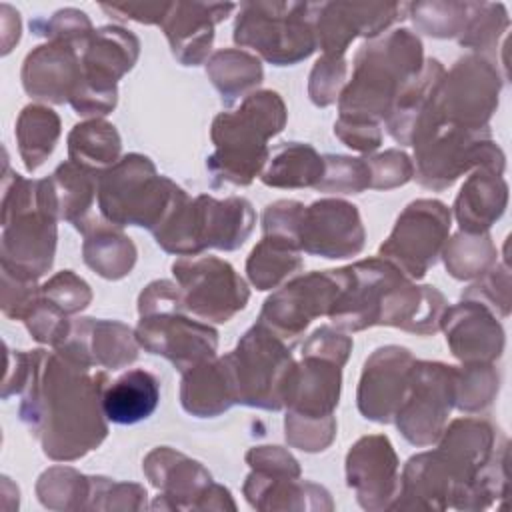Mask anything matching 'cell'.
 <instances>
[{
	"label": "cell",
	"mask_w": 512,
	"mask_h": 512,
	"mask_svg": "<svg viewBox=\"0 0 512 512\" xmlns=\"http://www.w3.org/2000/svg\"><path fill=\"white\" fill-rule=\"evenodd\" d=\"M108 384L106 372H92L58 350L30 352V374L18 414L48 458L78 460L102 444L108 434L102 410Z\"/></svg>",
	"instance_id": "obj_1"
},
{
	"label": "cell",
	"mask_w": 512,
	"mask_h": 512,
	"mask_svg": "<svg viewBox=\"0 0 512 512\" xmlns=\"http://www.w3.org/2000/svg\"><path fill=\"white\" fill-rule=\"evenodd\" d=\"M422 66V42L408 28L366 40L354 56L352 78L338 96L340 116L380 124L388 118L400 90L420 74Z\"/></svg>",
	"instance_id": "obj_2"
},
{
	"label": "cell",
	"mask_w": 512,
	"mask_h": 512,
	"mask_svg": "<svg viewBox=\"0 0 512 512\" xmlns=\"http://www.w3.org/2000/svg\"><path fill=\"white\" fill-rule=\"evenodd\" d=\"M286 104L274 90L248 94L232 112H220L210 130L216 150L206 168L212 186H248L268 160V140L286 126Z\"/></svg>",
	"instance_id": "obj_3"
},
{
	"label": "cell",
	"mask_w": 512,
	"mask_h": 512,
	"mask_svg": "<svg viewBox=\"0 0 512 512\" xmlns=\"http://www.w3.org/2000/svg\"><path fill=\"white\" fill-rule=\"evenodd\" d=\"M56 220L40 206L38 180L8 172L2 180V270L38 280L54 262Z\"/></svg>",
	"instance_id": "obj_4"
},
{
	"label": "cell",
	"mask_w": 512,
	"mask_h": 512,
	"mask_svg": "<svg viewBox=\"0 0 512 512\" xmlns=\"http://www.w3.org/2000/svg\"><path fill=\"white\" fill-rule=\"evenodd\" d=\"M186 192L156 172L144 154H126L98 176L100 214L116 226L154 232Z\"/></svg>",
	"instance_id": "obj_5"
},
{
	"label": "cell",
	"mask_w": 512,
	"mask_h": 512,
	"mask_svg": "<svg viewBox=\"0 0 512 512\" xmlns=\"http://www.w3.org/2000/svg\"><path fill=\"white\" fill-rule=\"evenodd\" d=\"M414 146V178L428 190H444L452 186L464 172L486 168L502 174L506 156L492 140L490 126L464 128L448 122H436L416 132Z\"/></svg>",
	"instance_id": "obj_6"
},
{
	"label": "cell",
	"mask_w": 512,
	"mask_h": 512,
	"mask_svg": "<svg viewBox=\"0 0 512 512\" xmlns=\"http://www.w3.org/2000/svg\"><path fill=\"white\" fill-rule=\"evenodd\" d=\"M316 2H244L234 22V42L274 66H292L316 48Z\"/></svg>",
	"instance_id": "obj_7"
},
{
	"label": "cell",
	"mask_w": 512,
	"mask_h": 512,
	"mask_svg": "<svg viewBox=\"0 0 512 512\" xmlns=\"http://www.w3.org/2000/svg\"><path fill=\"white\" fill-rule=\"evenodd\" d=\"M232 370L238 404L280 410L294 372V358L288 344L262 324L248 328L236 348L226 354Z\"/></svg>",
	"instance_id": "obj_8"
},
{
	"label": "cell",
	"mask_w": 512,
	"mask_h": 512,
	"mask_svg": "<svg viewBox=\"0 0 512 512\" xmlns=\"http://www.w3.org/2000/svg\"><path fill=\"white\" fill-rule=\"evenodd\" d=\"M500 90L502 78L498 66L490 58L470 54L456 60L454 66L444 72L434 100L418 120L414 134L436 122H448L464 128H486L498 108Z\"/></svg>",
	"instance_id": "obj_9"
},
{
	"label": "cell",
	"mask_w": 512,
	"mask_h": 512,
	"mask_svg": "<svg viewBox=\"0 0 512 512\" xmlns=\"http://www.w3.org/2000/svg\"><path fill=\"white\" fill-rule=\"evenodd\" d=\"M140 54V40L122 26L94 30L80 52L82 80L68 102L80 116H104L118 100V80L132 70Z\"/></svg>",
	"instance_id": "obj_10"
},
{
	"label": "cell",
	"mask_w": 512,
	"mask_h": 512,
	"mask_svg": "<svg viewBox=\"0 0 512 512\" xmlns=\"http://www.w3.org/2000/svg\"><path fill=\"white\" fill-rule=\"evenodd\" d=\"M142 470L158 488L152 508L160 510H236L228 488L216 484L196 460L170 446H158L144 458Z\"/></svg>",
	"instance_id": "obj_11"
},
{
	"label": "cell",
	"mask_w": 512,
	"mask_h": 512,
	"mask_svg": "<svg viewBox=\"0 0 512 512\" xmlns=\"http://www.w3.org/2000/svg\"><path fill=\"white\" fill-rule=\"evenodd\" d=\"M450 208L432 198L410 202L380 244L378 256L392 262L410 280L426 276L436 264L450 232Z\"/></svg>",
	"instance_id": "obj_12"
},
{
	"label": "cell",
	"mask_w": 512,
	"mask_h": 512,
	"mask_svg": "<svg viewBox=\"0 0 512 512\" xmlns=\"http://www.w3.org/2000/svg\"><path fill=\"white\" fill-rule=\"evenodd\" d=\"M184 310L200 320L224 324L248 302L246 282L232 264L216 256H184L172 264Z\"/></svg>",
	"instance_id": "obj_13"
},
{
	"label": "cell",
	"mask_w": 512,
	"mask_h": 512,
	"mask_svg": "<svg viewBox=\"0 0 512 512\" xmlns=\"http://www.w3.org/2000/svg\"><path fill=\"white\" fill-rule=\"evenodd\" d=\"M454 370L444 362L414 360L408 392L394 416L410 444L424 448L440 438L454 408Z\"/></svg>",
	"instance_id": "obj_14"
},
{
	"label": "cell",
	"mask_w": 512,
	"mask_h": 512,
	"mask_svg": "<svg viewBox=\"0 0 512 512\" xmlns=\"http://www.w3.org/2000/svg\"><path fill=\"white\" fill-rule=\"evenodd\" d=\"M344 282L346 266L296 276L264 300L258 324L266 326L288 344L296 340L314 318L328 316Z\"/></svg>",
	"instance_id": "obj_15"
},
{
	"label": "cell",
	"mask_w": 512,
	"mask_h": 512,
	"mask_svg": "<svg viewBox=\"0 0 512 512\" xmlns=\"http://www.w3.org/2000/svg\"><path fill=\"white\" fill-rule=\"evenodd\" d=\"M134 334L140 348L164 356L180 374L214 358L218 348V332L184 316V304H170L142 314Z\"/></svg>",
	"instance_id": "obj_16"
},
{
	"label": "cell",
	"mask_w": 512,
	"mask_h": 512,
	"mask_svg": "<svg viewBox=\"0 0 512 512\" xmlns=\"http://www.w3.org/2000/svg\"><path fill=\"white\" fill-rule=\"evenodd\" d=\"M402 276L406 274L400 268L380 256L346 266V282L328 318L336 328L348 332L378 326L384 298Z\"/></svg>",
	"instance_id": "obj_17"
},
{
	"label": "cell",
	"mask_w": 512,
	"mask_h": 512,
	"mask_svg": "<svg viewBox=\"0 0 512 512\" xmlns=\"http://www.w3.org/2000/svg\"><path fill=\"white\" fill-rule=\"evenodd\" d=\"M398 468L388 436H362L346 454V484L364 510H392L400 494Z\"/></svg>",
	"instance_id": "obj_18"
},
{
	"label": "cell",
	"mask_w": 512,
	"mask_h": 512,
	"mask_svg": "<svg viewBox=\"0 0 512 512\" xmlns=\"http://www.w3.org/2000/svg\"><path fill=\"white\" fill-rule=\"evenodd\" d=\"M364 226L354 204L340 198H322L304 206L298 248L322 258H350L364 248Z\"/></svg>",
	"instance_id": "obj_19"
},
{
	"label": "cell",
	"mask_w": 512,
	"mask_h": 512,
	"mask_svg": "<svg viewBox=\"0 0 512 512\" xmlns=\"http://www.w3.org/2000/svg\"><path fill=\"white\" fill-rule=\"evenodd\" d=\"M414 356L404 346H380L364 362L356 404L366 420L388 424L408 392Z\"/></svg>",
	"instance_id": "obj_20"
},
{
	"label": "cell",
	"mask_w": 512,
	"mask_h": 512,
	"mask_svg": "<svg viewBox=\"0 0 512 512\" xmlns=\"http://www.w3.org/2000/svg\"><path fill=\"white\" fill-rule=\"evenodd\" d=\"M438 442L440 454L446 458L458 482V496L454 498L452 508L466 510L468 496L480 474L486 470L498 448L506 442L500 438L498 430L488 420L482 418H456L444 426Z\"/></svg>",
	"instance_id": "obj_21"
},
{
	"label": "cell",
	"mask_w": 512,
	"mask_h": 512,
	"mask_svg": "<svg viewBox=\"0 0 512 512\" xmlns=\"http://www.w3.org/2000/svg\"><path fill=\"white\" fill-rule=\"evenodd\" d=\"M408 4H358V2H320L316 16V42L324 54L344 56L356 36L376 38L402 20Z\"/></svg>",
	"instance_id": "obj_22"
},
{
	"label": "cell",
	"mask_w": 512,
	"mask_h": 512,
	"mask_svg": "<svg viewBox=\"0 0 512 512\" xmlns=\"http://www.w3.org/2000/svg\"><path fill=\"white\" fill-rule=\"evenodd\" d=\"M138 348L134 330L124 322L76 318L68 338L54 350L88 368L118 370L138 358Z\"/></svg>",
	"instance_id": "obj_23"
},
{
	"label": "cell",
	"mask_w": 512,
	"mask_h": 512,
	"mask_svg": "<svg viewBox=\"0 0 512 512\" xmlns=\"http://www.w3.org/2000/svg\"><path fill=\"white\" fill-rule=\"evenodd\" d=\"M440 330L446 334L450 352L464 364L494 362L502 356L504 328L498 316L480 302L462 298V302L448 306Z\"/></svg>",
	"instance_id": "obj_24"
},
{
	"label": "cell",
	"mask_w": 512,
	"mask_h": 512,
	"mask_svg": "<svg viewBox=\"0 0 512 512\" xmlns=\"http://www.w3.org/2000/svg\"><path fill=\"white\" fill-rule=\"evenodd\" d=\"M342 366L334 360L302 354L286 390V416L306 420H330L340 400Z\"/></svg>",
	"instance_id": "obj_25"
},
{
	"label": "cell",
	"mask_w": 512,
	"mask_h": 512,
	"mask_svg": "<svg viewBox=\"0 0 512 512\" xmlns=\"http://www.w3.org/2000/svg\"><path fill=\"white\" fill-rule=\"evenodd\" d=\"M234 8L232 2H170L160 26L176 60L184 66L202 64L214 42V24Z\"/></svg>",
	"instance_id": "obj_26"
},
{
	"label": "cell",
	"mask_w": 512,
	"mask_h": 512,
	"mask_svg": "<svg viewBox=\"0 0 512 512\" xmlns=\"http://www.w3.org/2000/svg\"><path fill=\"white\" fill-rule=\"evenodd\" d=\"M82 80L80 50L64 42L36 46L24 60L22 86L38 100L64 104L76 94Z\"/></svg>",
	"instance_id": "obj_27"
},
{
	"label": "cell",
	"mask_w": 512,
	"mask_h": 512,
	"mask_svg": "<svg viewBox=\"0 0 512 512\" xmlns=\"http://www.w3.org/2000/svg\"><path fill=\"white\" fill-rule=\"evenodd\" d=\"M192 222L198 254L206 248L236 250L250 236L256 214L252 204L242 196L216 200L200 194L192 200Z\"/></svg>",
	"instance_id": "obj_28"
},
{
	"label": "cell",
	"mask_w": 512,
	"mask_h": 512,
	"mask_svg": "<svg viewBox=\"0 0 512 512\" xmlns=\"http://www.w3.org/2000/svg\"><path fill=\"white\" fill-rule=\"evenodd\" d=\"M458 496V482L440 450H428L412 456L400 478V494L392 510L422 508L446 510L452 508Z\"/></svg>",
	"instance_id": "obj_29"
},
{
	"label": "cell",
	"mask_w": 512,
	"mask_h": 512,
	"mask_svg": "<svg viewBox=\"0 0 512 512\" xmlns=\"http://www.w3.org/2000/svg\"><path fill=\"white\" fill-rule=\"evenodd\" d=\"M98 176L66 160L48 178L38 180L40 206L54 218L66 220L76 230L94 214Z\"/></svg>",
	"instance_id": "obj_30"
},
{
	"label": "cell",
	"mask_w": 512,
	"mask_h": 512,
	"mask_svg": "<svg viewBox=\"0 0 512 512\" xmlns=\"http://www.w3.org/2000/svg\"><path fill=\"white\" fill-rule=\"evenodd\" d=\"M180 404L196 418H214L238 404L232 370L226 356L208 358L182 372Z\"/></svg>",
	"instance_id": "obj_31"
},
{
	"label": "cell",
	"mask_w": 512,
	"mask_h": 512,
	"mask_svg": "<svg viewBox=\"0 0 512 512\" xmlns=\"http://www.w3.org/2000/svg\"><path fill=\"white\" fill-rule=\"evenodd\" d=\"M242 492L258 510H332L334 504L326 488L292 476H268L252 470Z\"/></svg>",
	"instance_id": "obj_32"
},
{
	"label": "cell",
	"mask_w": 512,
	"mask_h": 512,
	"mask_svg": "<svg viewBox=\"0 0 512 512\" xmlns=\"http://www.w3.org/2000/svg\"><path fill=\"white\" fill-rule=\"evenodd\" d=\"M508 204V184L502 174L476 168L462 184L454 200V216L460 232L482 234L504 214Z\"/></svg>",
	"instance_id": "obj_33"
},
{
	"label": "cell",
	"mask_w": 512,
	"mask_h": 512,
	"mask_svg": "<svg viewBox=\"0 0 512 512\" xmlns=\"http://www.w3.org/2000/svg\"><path fill=\"white\" fill-rule=\"evenodd\" d=\"M78 232L84 236L82 256L88 268L106 280H120L130 274L138 252L122 226L108 222L102 214H92Z\"/></svg>",
	"instance_id": "obj_34"
},
{
	"label": "cell",
	"mask_w": 512,
	"mask_h": 512,
	"mask_svg": "<svg viewBox=\"0 0 512 512\" xmlns=\"http://www.w3.org/2000/svg\"><path fill=\"white\" fill-rule=\"evenodd\" d=\"M160 402L158 378L144 370L134 368L120 374L110 382L102 394V410L108 422L136 424L152 416Z\"/></svg>",
	"instance_id": "obj_35"
},
{
	"label": "cell",
	"mask_w": 512,
	"mask_h": 512,
	"mask_svg": "<svg viewBox=\"0 0 512 512\" xmlns=\"http://www.w3.org/2000/svg\"><path fill=\"white\" fill-rule=\"evenodd\" d=\"M444 66L436 58L424 60V66L416 78H412L394 100V106L386 118L388 134L398 144H408L412 140L414 128L418 120L426 114L430 108L434 94L438 90V84L444 76Z\"/></svg>",
	"instance_id": "obj_36"
},
{
	"label": "cell",
	"mask_w": 512,
	"mask_h": 512,
	"mask_svg": "<svg viewBox=\"0 0 512 512\" xmlns=\"http://www.w3.org/2000/svg\"><path fill=\"white\" fill-rule=\"evenodd\" d=\"M324 176V156L304 142H284L270 150L260 180L272 188H308Z\"/></svg>",
	"instance_id": "obj_37"
},
{
	"label": "cell",
	"mask_w": 512,
	"mask_h": 512,
	"mask_svg": "<svg viewBox=\"0 0 512 512\" xmlns=\"http://www.w3.org/2000/svg\"><path fill=\"white\" fill-rule=\"evenodd\" d=\"M120 150L122 140L116 126L102 118L80 122L68 134V160L94 174L114 166L120 160Z\"/></svg>",
	"instance_id": "obj_38"
},
{
	"label": "cell",
	"mask_w": 512,
	"mask_h": 512,
	"mask_svg": "<svg viewBox=\"0 0 512 512\" xmlns=\"http://www.w3.org/2000/svg\"><path fill=\"white\" fill-rule=\"evenodd\" d=\"M206 74L220 92L224 106H232L238 98H246L262 82L264 70L256 56L240 48H224L206 62Z\"/></svg>",
	"instance_id": "obj_39"
},
{
	"label": "cell",
	"mask_w": 512,
	"mask_h": 512,
	"mask_svg": "<svg viewBox=\"0 0 512 512\" xmlns=\"http://www.w3.org/2000/svg\"><path fill=\"white\" fill-rule=\"evenodd\" d=\"M302 266V252L296 244L276 236H262L246 260V274L256 290H272Z\"/></svg>",
	"instance_id": "obj_40"
},
{
	"label": "cell",
	"mask_w": 512,
	"mask_h": 512,
	"mask_svg": "<svg viewBox=\"0 0 512 512\" xmlns=\"http://www.w3.org/2000/svg\"><path fill=\"white\" fill-rule=\"evenodd\" d=\"M18 150L28 172H34L52 154L60 138V118L52 108L28 104L16 120Z\"/></svg>",
	"instance_id": "obj_41"
},
{
	"label": "cell",
	"mask_w": 512,
	"mask_h": 512,
	"mask_svg": "<svg viewBox=\"0 0 512 512\" xmlns=\"http://www.w3.org/2000/svg\"><path fill=\"white\" fill-rule=\"evenodd\" d=\"M448 274L456 280L480 278L496 264V246L488 232L468 234L458 232L446 240L442 254Z\"/></svg>",
	"instance_id": "obj_42"
},
{
	"label": "cell",
	"mask_w": 512,
	"mask_h": 512,
	"mask_svg": "<svg viewBox=\"0 0 512 512\" xmlns=\"http://www.w3.org/2000/svg\"><path fill=\"white\" fill-rule=\"evenodd\" d=\"M92 476L70 466H52L36 482L38 500L52 510H88Z\"/></svg>",
	"instance_id": "obj_43"
},
{
	"label": "cell",
	"mask_w": 512,
	"mask_h": 512,
	"mask_svg": "<svg viewBox=\"0 0 512 512\" xmlns=\"http://www.w3.org/2000/svg\"><path fill=\"white\" fill-rule=\"evenodd\" d=\"M500 388V376L492 362H470L454 370V408L460 412L486 410Z\"/></svg>",
	"instance_id": "obj_44"
},
{
	"label": "cell",
	"mask_w": 512,
	"mask_h": 512,
	"mask_svg": "<svg viewBox=\"0 0 512 512\" xmlns=\"http://www.w3.org/2000/svg\"><path fill=\"white\" fill-rule=\"evenodd\" d=\"M508 14L504 4L490 2H470L468 22L458 36L460 46L472 48L476 54L486 56L496 50L498 40L508 30Z\"/></svg>",
	"instance_id": "obj_45"
},
{
	"label": "cell",
	"mask_w": 512,
	"mask_h": 512,
	"mask_svg": "<svg viewBox=\"0 0 512 512\" xmlns=\"http://www.w3.org/2000/svg\"><path fill=\"white\" fill-rule=\"evenodd\" d=\"M418 30L434 38L460 36L470 14V2H416L408 4Z\"/></svg>",
	"instance_id": "obj_46"
},
{
	"label": "cell",
	"mask_w": 512,
	"mask_h": 512,
	"mask_svg": "<svg viewBox=\"0 0 512 512\" xmlns=\"http://www.w3.org/2000/svg\"><path fill=\"white\" fill-rule=\"evenodd\" d=\"M366 188H370L366 158H352L344 154L324 156V176L314 190L326 194H360Z\"/></svg>",
	"instance_id": "obj_47"
},
{
	"label": "cell",
	"mask_w": 512,
	"mask_h": 512,
	"mask_svg": "<svg viewBox=\"0 0 512 512\" xmlns=\"http://www.w3.org/2000/svg\"><path fill=\"white\" fill-rule=\"evenodd\" d=\"M30 28L38 36H46L48 42H64L80 52L94 34L88 16L76 8L58 10L50 20H34L30 22Z\"/></svg>",
	"instance_id": "obj_48"
},
{
	"label": "cell",
	"mask_w": 512,
	"mask_h": 512,
	"mask_svg": "<svg viewBox=\"0 0 512 512\" xmlns=\"http://www.w3.org/2000/svg\"><path fill=\"white\" fill-rule=\"evenodd\" d=\"M464 300H474L492 310L498 318H506L510 314V268L508 260L494 264L488 272H484L478 282L470 284L462 292Z\"/></svg>",
	"instance_id": "obj_49"
},
{
	"label": "cell",
	"mask_w": 512,
	"mask_h": 512,
	"mask_svg": "<svg viewBox=\"0 0 512 512\" xmlns=\"http://www.w3.org/2000/svg\"><path fill=\"white\" fill-rule=\"evenodd\" d=\"M146 496V488L140 484L92 476L88 510H142L146 508Z\"/></svg>",
	"instance_id": "obj_50"
},
{
	"label": "cell",
	"mask_w": 512,
	"mask_h": 512,
	"mask_svg": "<svg viewBox=\"0 0 512 512\" xmlns=\"http://www.w3.org/2000/svg\"><path fill=\"white\" fill-rule=\"evenodd\" d=\"M40 298L70 316L92 302V290L74 270H62L40 286Z\"/></svg>",
	"instance_id": "obj_51"
},
{
	"label": "cell",
	"mask_w": 512,
	"mask_h": 512,
	"mask_svg": "<svg viewBox=\"0 0 512 512\" xmlns=\"http://www.w3.org/2000/svg\"><path fill=\"white\" fill-rule=\"evenodd\" d=\"M346 58L344 56H332V54H322L308 78V96L310 100L320 106L326 108L330 104H334L344 88L346 82Z\"/></svg>",
	"instance_id": "obj_52"
},
{
	"label": "cell",
	"mask_w": 512,
	"mask_h": 512,
	"mask_svg": "<svg viewBox=\"0 0 512 512\" xmlns=\"http://www.w3.org/2000/svg\"><path fill=\"white\" fill-rule=\"evenodd\" d=\"M370 170V188L392 190L414 178V164L406 152L390 148L382 154L366 158Z\"/></svg>",
	"instance_id": "obj_53"
},
{
	"label": "cell",
	"mask_w": 512,
	"mask_h": 512,
	"mask_svg": "<svg viewBox=\"0 0 512 512\" xmlns=\"http://www.w3.org/2000/svg\"><path fill=\"white\" fill-rule=\"evenodd\" d=\"M286 442L302 452H322L336 436V418L330 420H306V418H284Z\"/></svg>",
	"instance_id": "obj_54"
},
{
	"label": "cell",
	"mask_w": 512,
	"mask_h": 512,
	"mask_svg": "<svg viewBox=\"0 0 512 512\" xmlns=\"http://www.w3.org/2000/svg\"><path fill=\"white\" fill-rule=\"evenodd\" d=\"M304 212V204L298 200H276L266 206L262 214L264 236L284 238L298 246V228Z\"/></svg>",
	"instance_id": "obj_55"
},
{
	"label": "cell",
	"mask_w": 512,
	"mask_h": 512,
	"mask_svg": "<svg viewBox=\"0 0 512 512\" xmlns=\"http://www.w3.org/2000/svg\"><path fill=\"white\" fill-rule=\"evenodd\" d=\"M334 134L352 150L370 154L382 144V130L378 122L356 120V118H342L334 122Z\"/></svg>",
	"instance_id": "obj_56"
},
{
	"label": "cell",
	"mask_w": 512,
	"mask_h": 512,
	"mask_svg": "<svg viewBox=\"0 0 512 512\" xmlns=\"http://www.w3.org/2000/svg\"><path fill=\"white\" fill-rule=\"evenodd\" d=\"M352 350V338L334 330L332 326L316 328L302 344V354H314L344 366Z\"/></svg>",
	"instance_id": "obj_57"
},
{
	"label": "cell",
	"mask_w": 512,
	"mask_h": 512,
	"mask_svg": "<svg viewBox=\"0 0 512 512\" xmlns=\"http://www.w3.org/2000/svg\"><path fill=\"white\" fill-rule=\"evenodd\" d=\"M246 462L252 470L300 476L298 460L288 450H284L280 446H254L246 452Z\"/></svg>",
	"instance_id": "obj_58"
},
{
	"label": "cell",
	"mask_w": 512,
	"mask_h": 512,
	"mask_svg": "<svg viewBox=\"0 0 512 512\" xmlns=\"http://www.w3.org/2000/svg\"><path fill=\"white\" fill-rule=\"evenodd\" d=\"M170 2H128V4H102V10L108 14H114V18L120 20H136L140 24H162L164 16L168 14Z\"/></svg>",
	"instance_id": "obj_59"
},
{
	"label": "cell",
	"mask_w": 512,
	"mask_h": 512,
	"mask_svg": "<svg viewBox=\"0 0 512 512\" xmlns=\"http://www.w3.org/2000/svg\"><path fill=\"white\" fill-rule=\"evenodd\" d=\"M8 368L2 384V398H10L12 394H22L28 374H30V352L16 350L12 352L8 346Z\"/></svg>",
	"instance_id": "obj_60"
},
{
	"label": "cell",
	"mask_w": 512,
	"mask_h": 512,
	"mask_svg": "<svg viewBox=\"0 0 512 512\" xmlns=\"http://www.w3.org/2000/svg\"><path fill=\"white\" fill-rule=\"evenodd\" d=\"M20 40V18L8 4H2V54L12 50V44Z\"/></svg>",
	"instance_id": "obj_61"
}]
</instances>
